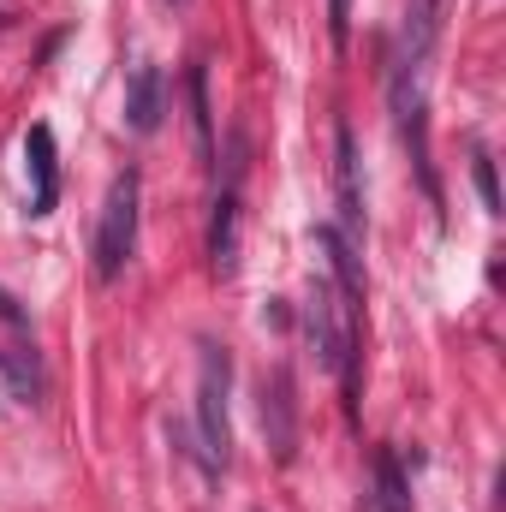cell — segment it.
I'll return each mask as SVG.
<instances>
[{
	"label": "cell",
	"mask_w": 506,
	"mask_h": 512,
	"mask_svg": "<svg viewBox=\"0 0 506 512\" xmlns=\"http://www.w3.org/2000/svg\"><path fill=\"white\" fill-rule=\"evenodd\" d=\"M304 334H310L316 364L334 370V376H346V393H358V310L340 298L334 280H316V286H310Z\"/></svg>",
	"instance_id": "cell-1"
},
{
	"label": "cell",
	"mask_w": 506,
	"mask_h": 512,
	"mask_svg": "<svg viewBox=\"0 0 506 512\" xmlns=\"http://www.w3.org/2000/svg\"><path fill=\"white\" fill-rule=\"evenodd\" d=\"M203 358H197V459L209 465V471H227V459H233V429H227V387H233V358H227V346H215V340H203L197 346Z\"/></svg>",
	"instance_id": "cell-2"
},
{
	"label": "cell",
	"mask_w": 506,
	"mask_h": 512,
	"mask_svg": "<svg viewBox=\"0 0 506 512\" xmlns=\"http://www.w3.org/2000/svg\"><path fill=\"white\" fill-rule=\"evenodd\" d=\"M131 251H137V173H120L108 185V203H102V227H96V274L102 280H120L126 274Z\"/></svg>",
	"instance_id": "cell-3"
},
{
	"label": "cell",
	"mask_w": 506,
	"mask_h": 512,
	"mask_svg": "<svg viewBox=\"0 0 506 512\" xmlns=\"http://www.w3.org/2000/svg\"><path fill=\"white\" fill-rule=\"evenodd\" d=\"M262 435L274 447V465L298 459V399H292V370H274L262 382Z\"/></svg>",
	"instance_id": "cell-4"
},
{
	"label": "cell",
	"mask_w": 506,
	"mask_h": 512,
	"mask_svg": "<svg viewBox=\"0 0 506 512\" xmlns=\"http://www.w3.org/2000/svg\"><path fill=\"white\" fill-rule=\"evenodd\" d=\"M393 114H399V131H405V143H411V155H417V173H423V185H429V197H435V167H429V126H423L417 60H405V66L393 72Z\"/></svg>",
	"instance_id": "cell-5"
},
{
	"label": "cell",
	"mask_w": 506,
	"mask_h": 512,
	"mask_svg": "<svg viewBox=\"0 0 506 512\" xmlns=\"http://www.w3.org/2000/svg\"><path fill=\"white\" fill-rule=\"evenodd\" d=\"M334 191H340V233L364 239V185H358V137L346 120H334Z\"/></svg>",
	"instance_id": "cell-6"
},
{
	"label": "cell",
	"mask_w": 506,
	"mask_h": 512,
	"mask_svg": "<svg viewBox=\"0 0 506 512\" xmlns=\"http://www.w3.org/2000/svg\"><path fill=\"white\" fill-rule=\"evenodd\" d=\"M24 161H30V179H36L30 215H54V203H60V167H54V131L48 126H30V137H24Z\"/></svg>",
	"instance_id": "cell-7"
},
{
	"label": "cell",
	"mask_w": 506,
	"mask_h": 512,
	"mask_svg": "<svg viewBox=\"0 0 506 512\" xmlns=\"http://www.w3.org/2000/svg\"><path fill=\"white\" fill-rule=\"evenodd\" d=\"M316 245L328 251V268H334V286H340V298L358 310V304H364V268H358V245H352L340 227H316Z\"/></svg>",
	"instance_id": "cell-8"
},
{
	"label": "cell",
	"mask_w": 506,
	"mask_h": 512,
	"mask_svg": "<svg viewBox=\"0 0 506 512\" xmlns=\"http://www.w3.org/2000/svg\"><path fill=\"white\" fill-rule=\"evenodd\" d=\"M209 262H215V274H233L239 268V191L233 185L221 191L215 221H209Z\"/></svg>",
	"instance_id": "cell-9"
},
{
	"label": "cell",
	"mask_w": 506,
	"mask_h": 512,
	"mask_svg": "<svg viewBox=\"0 0 506 512\" xmlns=\"http://www.w3.org/2000/svg\"><path fill=\"white\" fill-rule=\"evenodd\" d=\"M126 126L137 137H149V131L161 126V66H137L126 84Z\"/></svg>",
	"instance_id": "cell-10"
},
{
	"label": "cell",
	"mask_w": 506,
	"mask_h": 512,
	"mask_svg": "<svg viewBox=\"0 0 506 512\" xmlns=\"http://www.w3.org/2000/svg\"><path fill=\"white\" fill-rule=\"evenodd\" d=\"M376 512H411V483H405L393 447L376 453Z\"/></svg>",
	"instance_id": "cell-11"
},
{
	"label": "cell",
	"mask_w": 506,
	"mask_h": 512,
	"mask_svg": "<svg viewBox=\"0 0 506 512\" xmlns=\"http://www.w3.org/2000/svg\"><path fill=\"white\" fill-rule=\"evenodd\" d=\"M191 131H197V155H215V120H209V78L203 66H191Z\"/></svg>",
	"instance_id": "cell-12"
},
{
	"label": "cell",
	"mask_w": 506,
	"mask_h": 512,
	"mask_svg": "<svg viewBox=\"0 0 506 512\" xmlns=\"http://www.w3.org/2000/svg\"><path fill=\"white\" fill-rule=\"evenodd\" d=\"M0 376H6V387L18 393V399H42V370H36V358L30 352H0Z\"/></svg>",
	"instance_id": "cell-13"
},
{
	"label": "cell",
	"mask_w": 506,
	"mask_h": 512,
	"mask_svg": "<svg viewBox=\"0 0 506 512\" xmlns=\"http://www.w3.org/2000/svg\"><path fill=\"white\" fill-rule=\"evenodd\" d=\"M471 179H477V191H483V209L501 215V185H495V161H489V155L471 161Z\"/></svg>",
	"instance_id": "cell-14"
},
{
	"label": "cell",
	"mask_w": 506,
	"mask_h": 512,
	"mask_svg": "<svg viewBox=\"0 0 506 512\" xmlns=\"http://www.w3.org/2000/svg\"><path fill=\"white\" fill-rule=\"evenodd\" d=\"M328 36H334V48L352 42V0H328Z\"/></svg>",
	"instance_id": "cell-15"
},
{
	"label": "cell",
	"mask_w": 506,
	"mask_h": 512,
	"mask_svg": "<svg viewBox=\"0 0 506 512\" xmlns=\"http://www.w3.org/2000/svg\"><path fill=\"white\" fill-rule=\"evenodd\" d=\"M0 322H6V328H24V304H18L12 292H0Z\"/></svg>",
	"instance_id": "cell-16"
},
{
	"label": "cell",
	"mask_w": 506,
	"mask_h": 512,
	"mask_svg": "<svg viewBox=\"0 0 506 512\" xmlns=\"http://www.w3.org/2000/svg\"><path fill=\"white\" fill-rule=\"evenodd\" d=\"M173 6H185V0H173Z\"/></svg>",
	"instance_id": "cell-17"
}]
</instances>
